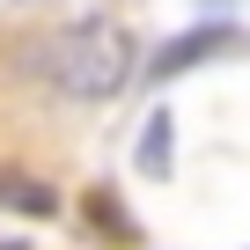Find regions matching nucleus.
Here are the masks:
<instances>
[{"label":"nucleus","instance_id":"f257e3e1","mask_svg":"<svg viewBox=\"0 0 250 250\" xmlns=\"http://www.w3.org/2000/svg\"><path fill=\"white\" fill-rule=\"evenodd\" d=\"M52 81L74 103H110L125 81H133V37H125L110 15H88L74 30L52 37Z\"/></svg>","mask_w":250,"mask_h":250},{"label":"nucleus","instance_id":"f03ea898","mask_svg":"<svg viewBox=\"0 0 250 250\" xmlns=\"http://www.w3.org/2000/svg\"><path fill=\"white\" fill-rule=\"evenodd\" d=\"M235 37H243V30H228V22H199V30H184L177 44H162V52L147 59V74H155V81H177L184 66H199V59H213V52H228Z\"/></svg>","mask_w":250,"mask_h":250},{"label":"nucleus","instance_id":"7ed1b4c3","mask_svg":"<svg viewBox=\"0 0 250 250\" xmlns=\"http://www.w3.org/2000/svg\"><path fill=\"white\" fill-rule=\"evenodd\" d=\"M0 206H15V213H37V221H52V213H59L52 184H37V177H22V169H0Z\"/></svg>","mask_w":250,"mask_h":250},{"label":"nucleus","instance_id":"20e7f679","mask_svg":"<svg viewBox=\"0 0 250 250\" xmlns=\"http://www.w3.org/2000/svg\"><path fill=\"white\" fill-rule=\"evenodd\" d=\"M140 177H169V110H147V133H140Z\"/></svg>","mask_w":250,"mask_h":250},{"label":"nucleus","instance_id":"39448f33","mask_svg":"<svg viewBox=\"0 0 250 250\" xmlns=\"http://www.w3.org/2000/svg\"><path fill=\"white\" fill-rule=\"evenodd\" d=\"M0 250H22V243H0Z\"/></svg>","mask_w":250,"mask_h":250}]
</instances>
